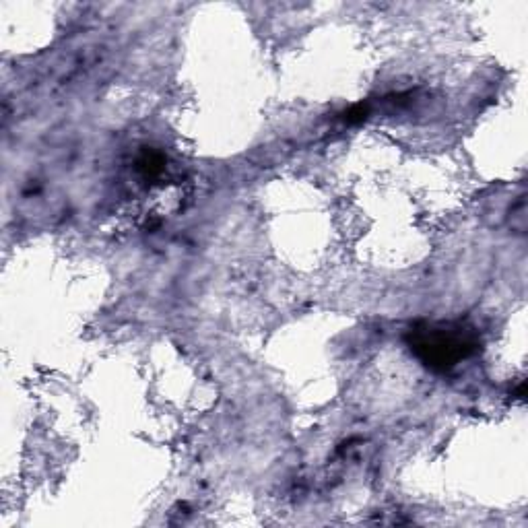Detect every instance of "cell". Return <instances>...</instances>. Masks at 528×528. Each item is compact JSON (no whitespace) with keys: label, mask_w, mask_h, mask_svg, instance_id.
<instances>
[{"label":"cell","mask_w":528,"mask_h":528,"mask_svg":"<svg viewBox=\"0 0 528 528\" xmlns=\"http://www.w3.org/2000/svg\"><path fill=\"white\" fill-rule=\"evenodd\" d=\"M368 118V108L366 106H353L349 112H345V122L355 124V122H363Z\"/></svg>","instance_id":"7a4b0ae2"},{"label":"cell","mask_w":528,"mask_h":528,"mask_svg":"<svg viewBox=\"0 0 528 528\" xmlns=\"http://www.w3.org/2000/svg\"><path fill=\"white\" fill-rule=\"evenodd\" d=\"M407 343L423 366L434 372L454 370L481 347L477 330L462 322L415 324L409 330Z\"/></svg>","instance_id":"6da1fadb"}]
</instances>
